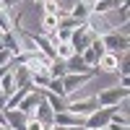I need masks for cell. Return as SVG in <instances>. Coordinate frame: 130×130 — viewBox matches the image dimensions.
Segmentation results:
<instances>
[{"label":"cell","instance_id":"cell-1","mask_svg":"<svg viewBox=\"0 0 130 130\" xmlns=\"http://www.w3.org/2000/svg\"><path fill=\"white\" fill-rule=\"evenodd\" d=\"M94 39H96V34L89 29V24H78V26L73 29V34H70V39H68V44L73 47L75 55H83V50L89 47Z\"/></svg>","mask_w":130,"mask_h":130},{"label":"cell","instance_id":"cell-2","mask_svg":"<svg viewBox=\"0 0 130 130\" xmlns=\"http://www.w3.org/2000/svg\"><path fill=\"white\" fill-rule=\"evenodd\" d=\"M127 96H130V89H122V86H112V89L99 91L96 102H99V107H120V104L127 99Z\"/></svg>","mask_w":130,"mask_h":130},{"label":"cell","instance_id":"cell-3","mask_svg":"<svg viewBox=\"0 0 130 130\" xmlns=\"http://www.w3.org/2000/svg\"><path fill=\"white\" fill-rule=\"evenodd\" d=\"M115 112H117V107H99L96 112H91L89 117H86L83 127L102 130V127H107V125H109V120H112V115H115Z\"/></svg>","mask_w":130,"mask_h":130},{"label":"cell","instance_id":"cell-4","mask_svg":"<svg viewBox=\"0 0 130 130\" xmlns=\"http://www.w3.org/2000/svg\"><path fill=\"white\" fill-rule=\"evenodd\" d=\"M99 39H102L104 50H107V52H115V55H125V52H127V47H130L127 37L117 34V31H109V34H104V37H99Z\"/></svg>","mask_w":130,"mask_h":130},{"label":"cell","instance_id":"cell-5","mask_svg":"<svg viewBox=\"0 0 130 130\" xmlns=\"http://www.w3.org/2000/svg\"><path fill=\"white\" fill-rule=\"evenodd\" d=\"M96 73H68L62 78V89H65V96H73L75 91L81 89V86H86Z\"/></svg>","mask_w":130,"mask_h":130},{"label":"cell","instance_id":"cell-6","mask_svg":"<svg viewBox=\"0 0 130 130\" xmlns=\"http://www.w3.org/2000/svg\"><path fill=\"white\" fill-rule=\"evenodd\" d=\"M99 109V102H96V96H89V99H78V102H68V109L65 112H73L78 117H89L91 112Z\"/></svg>","mask_w":130,"mask_h":130},{"label":"cell","instance_id":"cell-7","mask_svg":"<svg viewBox=\"0 0 130 130\" xmlns=\"http://www.w3.org/2000/svg\"><path fill=\"white\" fill-rule=\"evenodd\" d=\"M39 102H42V89H31L24 99H21V104L16 107V109H21L26 117H34V109L39 107Z\"/></svg>","mask_w":130,"mask_h":130},{"label":"cell","instance_id":"cell-8","mask_svg":"<svg viewBox=\"0 0 130 130\" xmlns=\"http://www.w3.org/2000/svg\"><path fill=\"white\" fill-rule=\"evenodd\" d=\"M104 52H107V50H104V44H102V39L96 37L91 44L83 50V55H81V57L86 60V65H89V68H96V62H99V57L104 55Z\"/></svg>","mask_w":130,"mask_h":130},{"label":"cell","instance_id":"cell-9","mask_svg":"<svg viewBox=\"0 0 130 130\" xmlns=\"http://www.w3.org/2000/svg\"><path fill=\"white\" fill-rule=\"evenodd\" d=\"M3 115H5V125L10 130H26L29 117L21 112V109H3Z\"/></svg>","mask_w":130,"mask_h":130},{"label":"cell","instance_id":"cell-10","mask_svg":"<svg viewBox=\"0 0 130 130\" xmlns=\"http://www.w3.org/2000/svg\"><path fill=\"white\" fill-rule=\"evenodd\" d=\"M34 120H39L42 125H44V130H50L52 125H55V112L50 109V104L44 102V96H42V102H39V107L34 109Z\"/></svg>","mask_w":130,"mask_h":130},{"label":"cell","instance_id":"cell-11","mask_svg":"<svg viewBox=\"0 0 130 130\" xmlns=\"http://www.w3.org/2000/svg\"><path fill=\"white\" fill-rule=\"evenodd\" d=\"M83 122H86V117H78L73 112H57L55 115V125L57 127H83Z\"/></svg>","mask_w":130,"mask_h":130},{"label":"cell","instance_id":"cell-12","mask_svg":"<svg viewBox=\"0 0 130 130\" xmlns=\"http://www.w3.org/2000/svg\"><path fill=\"white\" fill-rule=\"evenodd\" d=\"M65 70L68 73H96V68H89L81 55H70L68 60H65Z\"/></svg>","mask_w":130,"mask_h":130},{"label":"cell","instance_id":"cell-13","mask_svg":"<svg viewBox=\"0 0 130 130\" xmlns=\"http://www.w3.org/2000/svg\"><path fill=\"white\" fill-rule=\"evenodd\" d=\"M117 65H120V55L115 52H104L96 62V70H104V73H117Z\"/></svg>","mask_w":130,"mask_h":130},{"label":"cell","instance_id":"cell-14","mask_svg":"<svg viewBox=\"0 0 130 130\" xmlns=\"http://www.w3.org/2000/svg\"><path fill=\"white\" fill-rule=\"evenodd\" d=\"M68 16H70L73 21H78V24H86V21L91 18V5H86L83 0H81V3H75V5L68 10Z\"/></svg>","mask_w":130,"mask_h":130},{"label":"cell","instance_id":"cell-15","mask_svg":"<svg viewBox=\"0 0 130 130\" xmlns=\"http://www.w3.org/2000/svg\"><path fill=\"white\" fill-rule=\"evenodd\" d=\"M42 96H44V102L50 104V109L55 112V115L68 109V99H62V96H55V94H50V91H44V89H42Z\"/></svg>","mask_w":130,"mask_h":130},{"label":"cell","instance_id":"cell-16","mask_svg":"<svg viewBox=\"0 0 130 130\" xmlns=\"http://www.w3.org/2000/svg\"><path fill=\"white\" fill-rule=\"evenodd\" d=\"M117 5L112 3V0H96V3L91 5V16H104V13H109V10H115Z\"/></svg>","mask_w":130,"mask_h":130},{"label":"cell","instance_id":"cell-17","mask_svg":"<svg viewBox=\"0 0 130 130\" xmlns=\"http://www.w3.org/2000/svg\"><path fill=\"white\" fill-rule=\"evenodd\" d=\"M65 75H68V70H65V60L55 57L52 65H50V78H65Z\"/></svg>","mask_w":130,"mask_h":130},{"label":"cell","instance_id":"cell-18","mask_svg":"<svg viewBox=\"0 0 130 130\" xmlns=\"http://www.w3.org/2000/svg\"><path fill=\"white\" fill-rule=\"evenodd\" d=\"M44 91L55 94V96H62V99H68V96H65V89H62V78H50V83H47Z\"/></svg>","mask_w":130,"mask_h":130},{"label":"cell","instance_id":"cell-19","mask_svg":"<svg viewBox=\"0 0 130 130\" xmlns=\"http://www.w3.org/2000/svg\"><path fill=\"white\" fill-rule=\"evenodd\" d=\"M70 55H75L73 47L68 44V42H60V44H57V57H60V60H68Z\"/></svg>","mask_w":130,"mask_h":130},{"label":"cell","instance_id":"cell-20","mask_svg":"<svg viewBox=\"0 0 130 130\" xmlns=\"http://www.w3.org/2000/svg\"><path fill=\"white\" fill-rule=\"evenodd\" d=\"M117 13H120V21H122V24H130V8H127V3L117 5Z\"/></svg>","mask_w":130,"mask_h":130},{"label":"cell","instance_id":"cell-21","mask_svg":"<svg viewBox=\"0 0 130 130\" xmlns=\"http://www.w3.org/2000/svg\"><path fill=\"white\" fill-rule=\"evenodd\" d=\"M26 130H44V125H42L39 120H34V117H29V122H26Z\"/></svg>","mask_w":130,"mask_h":130},{"label":"cell","instance_id":"cell-22","mask_svg":"<svg viewBox=\"0 0 130 130\" xmlns=\"http://www.w3.org/2000/svg\"><path fill=\"white\" fill-rule=\"evenodd\" d=\"M10 57H13V55H10L8 50H0V68H3V65H8V62H10Z\"/></svg>","mask_w":130,"mask_h":130},{"label":"cell","instance_id":"cell-23","mask_svg":"<svg viewBox=\"0 0 130 130\" xmlns=\"http://www.w3.org/2000/svg\"><path fill=\"white\" fill-rule=\"evenodd\" d=\"M18 5V0H0V8H5V10H13Z\"/></svg>","mask_w":130,"mask_h":130},{"label":"cell","instance_id":"cell-24","mask_svg":"<svg viewBox=\"0 0 130 130\" xmlns=\"http://www.w3.org/2000/svg\"><path fill=\"white\" fill-rule=\"evenodd\" d=\"M120 86H122V89H130V78H127V75H120Z\"/></svg>","mask_w":130,"mask_h":130},{"label":"cell","instance_id":"cell-25","mask_svg":"<svg viewBox=\"0 0 130 130\" xmlns=\"http://www.w3.org/2000/svg\"><path fill=\"white\" fill-rule=\"evenodd\" d=\"M0 125H5V115H3V109H0Z\"/></svg>","mask_w":130,"mask_h":130},{"label":"cell","instance_id":"cell-26","mask_svg":"<svg viewBox=\"0 0 130 130\" xmlns=\"http://www.w3.org/2000/svg\"><path fill=\"white\" fill-rule=\"evenodd\" d=\"M112 3H115V5H122V3H127V0H112Z\"/></svg>","mask_w":130,"mask_h":130},{"label":"cell","instance_id":"cell-27","mask_svg":"<svg viewBox=\"0 0 130 130\" xmlns=\"http://www.w3.org/2000/svg\"><path fill=\"white\" fill-rule=\"evenodd\" d=\"M50 130H65V127H57V125H52V127H50Z\"/></svg>","mask_w":130,"mask_h":130},{"label":"cell","instance_id":"cell-28","mask_svg":"<svg viewBox=\"0 0 130 130\" xmlns=\"http://www.w3.org/2000/svg\"><path fill=\"white\" fill-rule=\"evenodd\" d=\"M34 3H39V5H42V3H44V0H34Z\"/></svg>","mask_w":130,"mask_h":130},{"label":"cell","instance_id":"cell-29","mask_svg":"<svg viewBox=\"0 0 130 130\" xmlns=\"http://www.w3.org/2000/svg\"><path fill=\"white\" fill-rule=\"evenodd\" d=\"M65 130H78V127H65Z\"/></svg>","mask_w":130,"mask_h":130},{"label":"cell","instance_id":"cell-30","mask_svg":"<svg viewBox=\"0 0 130 130\" xmlns=\"http://www.w3.org/2000/svg\"><path fill=\"white\" fill-rule=\"evenodd\" d=\"M78 130H91V127H78Z\"/></svg>","mask_w":130,"mask_h":130},{"label":"cell","instance_id":"cell-31","mask_svg":"<svg viewBox=\"0 0 130 130\" xmlns=\"http://www.w3.org/2000/svg\"><path fill=\"white\" fill-rule=\"evenodd\" d=\"M21 3H24V0H18V5H21Z\"/></svg>","mask_w":130,"mask_h":130}]
</instances>
